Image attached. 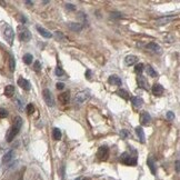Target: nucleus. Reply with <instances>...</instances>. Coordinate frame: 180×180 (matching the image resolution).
Returning <instances> with one entry per match:
<instances>
[{"instance_id": "1", "label": "nucleus", "mask_w": 180, "mask_h": 180, "mask_svg": "<svg viewBox=\"0 0 180 180\" xmlns=\"http://www.w3.org/2000/svg\"><path fill=\"white\" fill-rule=\"evenodd\" d=\"M21 127H22V119H21V117L18 116V117L15 118L13 126L10 128L9 131H8V134H7V141L8 142H11V141L15 139V137L18 135L19 130L21 129Z\"/></svg>"}, {"instance_id": "2", "label": "nucleus", "mask_w": 180, "mask_h": 180, "mask_svg": "<svg viewBox=\"0 0 180 180\" xmlns=\"http://www.w3.org/2000/svg\"><path fill=\"white\" fill-rule=\"evenodd\" d=\"M18 36H19L20 41L22 42H28L31 39V32L24 26H18Z\"/></svg>"}, {"instance_id": "3", "label": "nucleus", "mask_w": 180, "mask_h": 180, "mask_svg": "<svg viewBox=\"0 0 180 180\" xmlns=\"http://www.w3.org/2000/svg\"><path fill=\"white\" fill-rule=\"evenodd\" d=\"M89 99H90L89 91L83 90V91L76 93L75 98H73V102H75V103H78V105H81V103H85L86 101H88Z\"/></svg>"}, {"instance_id": "4", "label": "nucleus", "mask_w": 180, "mask_h": 180, "mask_svg": "<svg viewBox=\"0 0 180 180\" xmlns=\"http://www.w3.org/2000/svg\"><path fill=\"white\" fill-rule=\"evenodd\" d=\"M3 37H5L6 41L11 46L13 44V39H15V31L10 27L9 24H6L5 28H3Z\"/></svg>"}, {"instance_id": "5", "label": "nucleus", "mask_w": 180, "mask_h": 180, "mask_svg": "<svg viewBox=\"0 0 180 180\" xmlns=\"http://www.w3.org/2000/svg\"><path fill=\"white\" fill-rule=\"evenodd\" d=\"M120 161L127 166H136L137 165V158L136 157H132L131 155L128 152L121 153V156H120Z\"/></svg>"}, {"instance_id": "6", "label": "nucleus", "mask_w": 180, "mask_h": 180, "mask_svg": "<svg viewBox=\"0 0 180 180\" xmlns=\"http://www.w3.org/2000/svg\"><path fill=\"white\" fill-rule=\"evenodd\" d=\"M42 96H44V100L47 103V106H49V107H54L55 99H54V96H52V93H51L50 90L44 89V91H42Z\"/></svg>"}, {"instance_id": "7", "label": "nucleus", "mask_w": 180, "mask_h": 180, "mask_svg": "<svg viewBox=\"0 0 180 180\" xmlns=\"http://www.w3.org/2000/svg\"><path fill=\"white\" fill-rule=\"evenodd\" d=\"M97 157L99 160H107L108 157H109V148L107 146L99 147L97 151Z\"/></svg>"}, {"instance_id": "8", "label": "nucleus", "mask_w": 180, "mask_h": 180, "mask_svg": "<svg viewBox=\"0 0 180 180\" xmlns=\"http://www.w3.org/2000/svg\"><path fill=\"white\" fill-rule=\"evenodd\" d=\"M151 121V116L148 114V112L144 111L140 114V122L141 124H144V126H147V124H149Z\"/></svg>"}, {"instance_id": "9", "label": "nucleus", "mask_w": 180, "mask_h": 180, "mask_svg": "<svg viewBox=\"0 0 180 180\" xmlns=\"http://www.w3.org/2000/svg\"><path fill=\"white\" fill-rule=\"evenodd\" d=\"M17 83L20 88H22V89H24V90H30V88H31V85H30L29 81H28L27 79L22 78V77H20V78L18 79Z\"/></svg>"}, {"instance_id": "10", "label": "nucleus", "mask_w": 180, "mask_h": 180, "mask_svg": "<svg viewBox=\"0 0 180 180\" xmlns=\"http://www.w3.org/2000/svg\"><path fill=\"white\" fill-rule=\"evenodd\" d=\"M58 99L62 105H67L69 102V100H70V93H69V91H65V93H60Z\"/></svg>"}, {"instance_id": "11", "label": "nucleus", "mask_w": 180, "mask_h": 180, "mask_svg": "<svg viewBox=\"0 0 180 180\" xmlns=\"http://www.w3.org/2000/svg\"><path fill=\"white\" fill-rule=\"evenodd\" d=\"M146 48L148 50L152 51V52H156V54H160L161 52V48L159 45H157L156 42H149L148 45L146 46Z\"/></svg>"}, {"instance_id": "12", "label": "nucleus", "mask_w": 180, "mask_h": 180, "mask_svg": "<svg viewBox=\"0 0 180 180\" xmlns=\"http://www.w3.org/2000/svg\"><path fill=\"white\" fill-rule=\"evenodd\" d=\"M151 90H152V93L155 96H161L163 93V91H165V89H163V87L160 83H155Z\"/></svg>"}, {"instance_id": "13", "label": "nucleus", "mask_w": 180, "mask_h": 180, "mask_svg": "<svg viewBox=\"0 0 180 180\" xmlns=\"http://www.w3.org/2000/svg\"><path fill=\"white\" fill-rule=\"evenodd\" d=\"M108 82L110 83V85H112V86H121V79L118 77V76H116V75H112V76H110L109 78H108Z\"/></svg>"}, {"instance_id": "14", "label": "nucleus", "mask_w": 180, "mask_h": 180, "mask_svg": "<svg viewBox=\"0 0 180 180\" xmlns=\"http://www.w3.org/2000/svg\"><path fill=\"white\" fill-rule=\"evenodd\" d=\"M37 30H38V32H39L40 34H41L42 37H45V38H52V34H51L49 30L45 29L44 27H40V26H37Z\"/></svg>"}, {"instance_id": "15", "label": "nucleus", "mask_w": 180, "mask_h": 180, "mask_svg": "<svg viewBox=\"0 0 180 180\" xmlns=\"http://www.w3.org/2000/svg\"><path fill=\"white\" fill-rule=\"evenodd\" d=\"M68 28L72 31H76V32H79L82 30V24H77V22H69L68 24Z\"/></svg>"}, {"instance_id": "16", "label": "nucleus", "mask_w": 180, "mask_h": 180, "mask_svg": "<svg viewBox=\"0 0 180 180\" xmlns=\"http://www.w3.org/2000/svg\"><path fill=\"white\" fill-rule=\"evenodd\" d=\"M137 60H138V58L135 55H129V56H127L124 58V62H126L127 66H132L137 62Z\"/></svg>"}, {"instance_id": "17", "label": "nucleus", "mask_w": 180, "mask_h": 180, "mask_svg": "<svg viewBox=\"0 0 180 180\" xmlns=\"http://www.w3.org/2000/svg\"><path fill=\"white\" fill-rule=\"evenodd\" d=\"M136 134L137 136H138L139 140H140L141 144H145V139H146V137H145V132H144V129L141 128V127H137L136 128Z\"/></svg>"}, {"instance_id": "18", "label": "nucleus", "mask_w": 180, "mask_h": 180, "mask_svg": "<svg viewBox=\"0 0 180 180\" xmlns=\"http://www.w3.org/2000/svg\"><path fill=\"white\" fill-rule=\"evenodd\" d=\"M5 95H6V97L11 98L12 96L15 95V87H13L12 85L6 86V88H5Z\"/></svg>"}, {"instance_id": "19", "label": "nucleus", "mask_w": 180, "mask_h": 180, "mask_svg": "<svg viewBox=\"0 0 180 180\" xmlns=\"http://www.w3.org/2000/svg\"><path fill=\"white\" fill-rule=\"evenodd\" d=\"M137 81H138V85L139 87H141L142 89H148V82H147L146 78L142 77V76H139L138 78H137Z\"/></svg>"}, {"instance_id": "20", "label": "nucleus", "mask_w": 180, "mask_h": 180, "mask_svg": "<svg viewBox=\"0 0 180 180\" xmlns=\"http://www.w3.org/2000/svg\"><path fill=\"white\" fill-rule=\"evenodd\" d=\"M13 156H15V151L13 150L8 151L5 156L3 157V163H8L9 161H11L12 158H13Z\"/></svg>"}, {"instance_id": "21", "label": "nucleus", "mask_w": 180, "mask_h": 180, "mask_svg": "<svg viewBox=\"0 0 180 180\" xmlns=\"http://www.w3.org/2000/svg\"><path fill=\"white\" fill-rule=\"evenodd\" d=\"M131 102H132V105H134L136 108H141L142 107V105H144V100L139 97H132Z\"/></svg>"}, {"instance_id": "22", "label": "nucleus", "mask_w": 180, "mask_h": 180, "mask_svg": "<svg viewBox=\"0 0 180 180\" xmlns=\"http://www.w3.org/2000/svg\"><path fill=\"white\" fill-rule=\"evenodd\" d=\"M147 165L150 168V171L152 175H156V165H155V161H153L152 157H149L148 160H147Z\"/></svg>"}, {"instance_id": "23", "label": "nucleus", "mask_w": 180, "mask_h": 180, "mask_svg": "<svg viewBox=\"0 0 180 180\" xmlns=\"http://www.w3.org/2000/svg\"><path fill=\"white\" fill-rule=\"evenodd\" d=\"M52 139L54 140H60L61 139V130L59 128H54L52 129Z\"/></svg>"}, {"instance_id": "24", "label": "nucleus", "mask_w": 180, "mask_h": 180, "mask_svg": "<svg viewBox=\"0 0 180 180\" xmlns=\"http://www.w3.org/2000/svg\"><path fill=\"white\" fill-rule=\"evenodd\" d=\"M175 19V17H167V18H160V19L157 20V24H169L170 21Z\"/></svg>"}, {"instance_id": "25", "label": "nucleus", "mask_w": 180, "mask_h": 180, "mask_svg": "<svg viewBox=\"0 0 180 180\" xmlns=\"http://www.w3.org/2000/svg\"><path fill=\"white\" fill-rule=\"evenodd\" d=\"M117 95L119 96V97L124 98V100H129V99H130V95H129L128 93H127L126 90H124V89L118 90V91H117Z\"/></svg>"}, {"instance_id": "26", "label": "nucleus", "mask_w": 180, "mask_h": 180, "mask_svg": "<svg viewBox=\"0 0 180 180\" xmlns=\"http://www.w3.org/2000/svg\"><path fill=\"white\" fill-rule=\"evenodd\" d=\"M22 60H24V62L26 63V65H31L32 60H34V57H32V55H30V54H26V55H24V57H22Z\"/></svg>"}, {"instance_id": "27", "label": "nucleus", "mask_w": 180, "mask_h": 180, "mask_svg": "<svg viewBox=\"0 0 180 180\" xmlns=\"http://www.w3.org/2000/svg\"><path fill=\"white\" fill-rule=\"evenodd\" d=\"M146 71H147V73H148V76H149V77H152V78H155V77H157V76H158V73H157V71L155 70V69H153L151 66H147Z\"/></svg>"}, {"instance_id": "28", "label": "nucleus", "mask_w": 180, "mask_h": 180, "mask_svg": "<svg viewBox=\"0 0 180 180\" xmlns=\"http://www.w3.org/2000/svg\"><path fill=\"white\" fill-rule=\"evenodd\" d=\"M55 73H56L57 77H60V78H66V72H65V71H63V69L60 68V67L56 68V70H55Z\"/></svg>"}, {"instance_id": "29", "label": "nucleus", "mask_w": 180, "mask_h": 180, "mask_svg": "<svg viewBox=\"0 0 180 180\" xmlns=\"http://www.w3.org/2000/svg\"><path fill=\"white\" fill-rule=\"evenodd\" d=\"M9 66H10V70L15 71V69H16V61H15V58H13V56H10V58H9Z\"/></svg>"}, {"instance_id": "30", "label": "nucleus", "mask_w": 180, "mask_h": 180, "mask_svg": "<svg viewBox=\"0 0 180 180\" xmlns=\"http://www.w3.org/2000/svg\"><path fill=\"white\" fill-rule=\"evenodd\" d=\"M144 71V63H137L135 66V72L136 73H141Z\"/></svg>"}, {"instance_id": "31", "label": "nucleus", "mask_w": 180, "mask_h": 180, "mask_svg": "<svg viewBox=\"0 0 180 180\" xmlns=\"http://www.w3.org/2000/svg\"><path fill=\"white\" fill-rule=\"evenodd\" d=\"M8 117V111L3 108H0V118H6Z\"/></svg>"}, {"instance_id": "32", "label": "nucleus", "mask_w": 180, "mask_h": 180, "mask_svg": "<svg viewBox=\"0 0 180 180\" xmlns=\"http://www.w3.org/2000/svg\"><path fill=\"white\" fill-rule=\"evenodd\" d=\"M167 119H168L169 121H172V120H175V114H173L172 111H168V112H167Z\"/></svg>"}, {"instance_id": "33", "label": "nucleus", "mask_w": 180, "mask_h": 180, "mask_svg": "<svg viewBox=\"0 0 180 180\" xmlns=\"http://www.w3.org/2000/svg\"><path fill=\"white\" fill-rule=\"evenodd\" d=\"M34 105H32V103H29V105L27 106V112H28L29 114H34Z\"/></svg>"}, {"instance_id": "34", "label": "nucleus", "mask_w": 180, "mask_h": 180, "mask_svg": "<svg viewBox=\"0 0 180 180\" xmlns=\"http://www.w3.org/2000/svg\"><path fill=\"white\" fill-rule=\"evenodd\" d=\"M34 70H36V71H40V70H41V65H40L39 61H34Z\"/></svg>"}, {"instance_id": "35", "label": "nucleus", "mask_w": 180, "mask_h": 180, "mask_svg": "<svg viewBox=\"0 0 180 180\" xmlns=\"http://www.w3.org/2000/svg\"><path fill=\"white\" fill-rule=\"evenodd\" d=\"M122 15L120 13V12H114V13H111V18H121Z\"/></svg>"}, {"instance_id": "36", "label": "nucleus", "mask_w": 180, "mask_h": 180, "mask_svg": "<svg viewBox=\"0 0 180 180\" xmlns=\"http://www.w3.org/2000/svg\"><path fill=\"white\" fill-rule=\"evenodd\" d=\"M57 89L58 90H62L63 88H65V83L63 82H57Z\"/></svg>"}, {"instance_id": "37", "label": "nucleus", "mask_w": 180, "mask_h": 180, "mask_svg": "<svg viewBox=\"0 0 180 180\" xmlns=\"http://www.w3.org/2000/svg\"><path fill=\"white\" fill-rule=\"evenodd\" d=\"M86 77H87L88 79H90V78H91V71H90L89 69H88V70L86 71Z\"/></svg>"}, {"instance_id": "38", "label": "nucleus", "mask_w": 180, "mask_h": 180, "mask_svg": "<svg viewBox=\"0 0 180 180\" xmlns=\"http://www.w3.org/2000/svg\"><path fill=\"white\" fill-rule=\"evenodd\" d=\"M128 131H127V130H121V136L124 137V138H126L127 136H128Z\"/></svg>"}, {"instance_id": "39", "label": "nucleus", "mask_w": 180, "mask_h": 180, "mask_svg": "<svg viewBox=\"0 0 180 180\" xmlns=\"http://www.w3.org/2000/svg\"><path fill=\"white\" fill-rule=\"evenodd\" d=\"M67 9H70V10H75V7H73V5H71V3H67L66 5Z\"/></svg>"}, {"instance_id": "40", "label": "nucleus", "mask_w": 180, "mask_h": 180, "mask_svg": "<svg viewBox=\"0 0 180 180\" xmlns=\"http://www.w3.org/2000/svg\"><path fill=\"white\" fill-rule=\"evenodd\" d=\"M176 171L179 172V160L176 161Z\"/></svg>"}, {"instance_id": "41", "label": "nucleus", "mask_w": 180, "mask_h": 180, "mask_svg": "<svg viewBox=\"0 0 180 180\" xmlns=\"http://www.w3.org/2000/svg\"><path fill=\"white\" fill-rule=\"evenodd\" d=\"M27 5H34V1H26Z\"/></svg>"}, {"instance_id": "42", "label": "nucleus", "mask_w": 180, "mask_h": 180, "mask_svg": "<svg viewBox=\"0 0 180 180\" xmlns=\"http://www.w3.org/2000/svg\"><path fill=\"white\" fill-rule=\"evenodd\" d=\"M81 179H82V178H77L76 180H81Z\"/></svg>"}, {"instance_id": "43", "label": "nucleus", "mask_w": 180, "mask_h": 180, "mask_svg": "<svg viewBox=\"0 0 180 180\" xmlns=\"http://www.w3.org/2000/svg\"><path fill=\"white\" fill-rule=\"evenodd\" d=\"M81 180H89V179H88V178H85V179H81Z\"/></svg>"}]
</instances>
